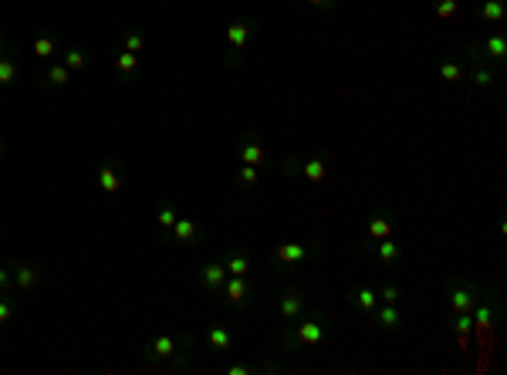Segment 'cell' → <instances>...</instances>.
<instances>
[{"instance_id":"1","label":"cell","mask_w":507,"mask_h":375,"mask_svg":"<svg viewBox=\"0 0 507 375\" xmlns=\"http://www.w3.org/2000/svg\"><path fill=\"white\" fill-rule=\"evenodd\" d=\"M331 335V318L329 315H301L294 322H288L281 331V345L288 351H311L325 345Z\"/></svg>"},{"instance_id":"2","label":"cell","mask_w":507,"mask_h":375,"mask_svg":"<svg viewBox=\"0 0 507 375\" xmlns=\"http://www.w3.org/2000/svg\"><path fill=\"white\" fill-rule=\"evenodd\" d=\"M281 169L288 176H301L304 183H311V186H322L325 176H329V169H331V156L329 152H315V156H308V159H284Z\"/></svg>"},{"instance_id":"3","label":"cell","mask_w":507,"mask_h":375,"mask_svg":"<svg viewBox=\"0 0 507 375\" xmlns=\"http://www.w3.org/2000/svg\"><path fill=\"white\" fill-rule=\"evenodd\" d=\"M481 298V288L470 277H454L447 284V301H450V315H470L474 304Z\"/></svg>"},{"instance_id":"4","label":"cell","mask_w":507,"mask_h":375,"mask_svg":"<svg viewBox=\"0 0 507 375\" xmlns=\"http://www.w3.org/2000/svg\"><path fill=\"white\" fill-rule=\"evenodd\" d=\"M467 51H474V54H481L483 61H490L497 72L507 65V31L504 27H497V31H490L487 38H481V41H474Z\"/></svg>"},{"instance_id":"5","label":"cell","mask_w":507,"mask_h":375,"mask_svg":"<svg viewBox=\"0 0 507 375\" xmlns=\"http://www.w3.org/2000/svg\"><path fill=\"white\" fill-rule=\"evenodd\" d=\"M470 322H474V331H494L501 325V294L497 291L481 294L474 311H470Z\"/></svg>"},{"instance_id":"6","label":"cell","mask_w":507,"mask_h":375,"mask_svg":"<svg viewBox=\"0 0 507 375\" xmlns=\"http://www.w3.org/2000/svg\"><path fill=\"white\" fill-rule=\"evenodd\" d=\"M322 253V244H278L274 247V264L278 267H301L308 260H315Z\"/></svg>"},{"instance_id":"7","label":"cell","mask_w":507,"mask_h":375,"mask_svg":"<svg viewBox=\"0 0 507 375\" xmlns=\"http://www.w3.org/2000/svg\"><path fill=\"white\" fill-rule=\"evenodd\" d=\"M179 351H190V345H183L173 335H156L149 345H146V355L149 358H163V362H176V365H186V358Z\"/></svg>"},{"instance_id":"8","label":"cell","mask_w":507,"mask_h":375,"mask_svg":"<svg viewBox=\"0 0 507 375\" xmlns=\"http://www.w3.org/2000/svg\"><path fill=\"white\" fill-rule=\"evenodd\" d=\"M392 233H396V217H392V210H389V206L372 210V213H369V224H365V237H369V244L385 240V237H392Z\"/></svg>"},{"instance_id":"9","label":"cell","mask_w":507,"mask_h":375,"mask_svg":"<svg viewBox=\"0 0 507 375\" xmlns=\"http://www.w3.org/2000/svg\"><path fill=\"white\" fill-rule=\"evenodd\" d=\"M257 34V24L254 21H233L227 27V48H230V65H237L240 51L251 44V38Z\"/></svg>"},{"instance_id":"10","label":"cell","mask_w":507,"mask_h":375,"mask_svg":"<svg viewBox=\"0 0 507 375\" xmlns=\"http://www.w3.org/2000/svg\"><path fill=\"white\" fill-rule=\"evenodd\" d=\"M237 159H240L244 166H254V169H260V166L271 162V156H267V149L260 146L257 135H244V139L237 142Z\"/></svg>"},{"instance_id":"11","label":"cell","mask_w":507,"mask_h":375,"mask_svg":"<svg viewBox=\"0 0 507 375\" xmlns=\"http://www.w3.org/2000/svg\"><path fill=\"white\" fill-rule=\"evenodd\" d=\"M467 58H470V65H474L467 78H470L477 88H497V81H501V72H497V68H490V65L483 61L481 54H474V51H467Z\"/></svg>"},{"instance_id":"12","label":"cell","mask_w":507,"mask_h":375,"mask_svg":"<svg viewBox=\"0 0 507 375\" xmlns=\"http://www.w3.org/2000/svg\"><path fill=\"white\" fill-rule=\"evenodd\" d=\"M376 257H379V264L385 271H399L406 260L403 253V244L396 240V237H385V240H376Z\"/></svg>"},{"instance_id":"13","label":"cell","mask_w":507,"mask_h":375,"mask_svg":"<svg viewBox=\"0 0 507 375\" xmlns=\"http://www.w3.org/2000/svg\"><path fill=\"white\" fill-rule=\"evenodd\" d=\"M278 311H281V322H294V318H301L304 315V294L301 288H284L278 298Z\"/></svg>"},{"instance_id":"14","label":"cell","mask_w":507,"mask_h":375,"mask_svg":"<svg viewBox=\"0 0 507 375\" xmlns=\"http://www.w3.org/2000/svg\"><path fill=\"white\" fill-rule=\"evenodd\" d=\"M369 322L392 335V331H399V328H403L406 315H403V308H399V304H379V308H376V315H372Z\"/></svg>"},{"instance_id":"15","label":"cell","mask_w":507,"mask_h":375,"mask_svg":"<svg viewBox=\"0 0 507 375\" xmlns=\"http://www.w3.org/2000/svg\"><path fill=\"white\" fill-rule=\"evenodd\" d=\"M349 304H352L355 311H362L365 318H372L376 308H379V291L372 284H362V288H355L352 294H349Z\"/></svg>"},{"instance_id":"16","label":"cell","mask_w":507,"mask_h":375,"mask_svg":"<svg viewBox=\"0 0 507 375\" xmlns=\"http://www.w3.org/2000/svg\"><path fill=\"white\" fill-rule=\"evenodd\" d=\"M477 21L487 27H504L507 24L504 0H481V3H477Z\"/></svg>"},{"instance_id":"17","label":"cell","mask_w":507,"mask_h":375,"mask_svg":"<svg viewBox=\"0 0 507 375\" xmlns=\"http://www.w3.org/2000/svg\"><path fill=\"white\" fill-rule=\"evenodd\" d=\"M220 291H224V298H227L233 308H244V304L251 301V294H254L251 284H247V277H230V274H227V281H224Z\"/></svg>"},{"instance_id":"18","label":"cell","mask_w":507,"mask_h":375,"mask_svg":"<svg viewBox=\"0 0 507 375\" xmlns=\"http://www.w3.org/2000/svg\"><path fill=\"white\" fill-rule=\"evenodd\" d=\"M95 176H99V186L108 193V197L122 193V186H126V183H122V173H119V166H115V162H101Z\"/></svg>"},{"instance_id":"19","label":"cell","mask_w":507,"mask_h":375,"mask_svg":"<svg viewBox=\"0 0 507 375\" xmlns=\"http://www.w3.org/2000/svg\"><path fill=\"white\" fill-rule=\"evenodd\" d=\"M436 75L443 78L447 85H460V81H467V68H463L460 58H440L436 61Z\"/></svg>"},{"instance_id":"20","label":"cell","mask_w":507,"mask_h":375,"mask_svg":"<svg viewBox=\"0 0 507 375\" xmlns=\"http://www.w3.org/2000/svg\"><path fill=\"white\" fill-rule=\"evenodd\" d=\"M224 281H227V267H224L220 260H210V264H203L200 267V284L206 288V291H220Z\"/></svg>"},{"instance_id":"21","label":"cell","mask_w":507,"mask_h":375,"mask_svg":"<svg viewBox=\"0 0 507 375\" xmlns=\"http://www.w3.org/2000/svg\"><path fill=\"white\" fill-rule=\"evenodd\" d=\"M10 271H14V288H17V291H31V288L41 281L38 264H14Z\"/></svg>"},{"instance_id":"22","label":"cell","mask_w":507,"mask_h":375,"mask_svg":"<svg viewBox=\"0 0 507 375\" xmlns=\"http://www.w3.org/2000/svg\"><path fill=\"white\" fill-rule=\"evenodd\" d=\"M169 233H173L176 244H197V240H200V226L193 224L190 217H176V224H173Z\"/></svg>"},{"instance_id":"23","label":"cell","mask_w":507,"mask_h":375,"mask_svg":"<svg viewBox=\"0 0 507 375\" xmlns=\"http://www.w3.org/2000/svg\"><path fill=\"white\" fill-rule=\"evenodd\" d=\"M206 345L217 351V355H220V351H230L233 349V331H230L227 325H213L206 331Z\"/></svg>"},{"instance_id":"24","label":"cell","mask_w":507,"mask_h":375,"mask_svg":"<svg viewBox=\"0 0 507 375\" xmlns=\"http://www.w3.org/2000/svg\"><path fill=\"white\" fill-rule=\"evenodd\" d=\"M58 51H61V44H58V38H54V34H38V38H34V44H31V54H34L38 61H51Z\"/></svg>"},{"instance_id":"25","label":"cell","mask_w":507,"mask_h":375,"mask_svg":"<svg viewBox=\"0 0 507 375\" xmlns=\"http://www.w3.org/2000/svg\"><path fill=\"white\" fill-rule=\"evenodd\" d=\"M224 267H227L230 277H247L251 274V257H247L244 250H230L227 260H224Z\"/></svg>"},{"instance_id":"26","label":"cell","mask_w":507,"mask_h":375,"mask_svg":"<svg viewBox=\"0 0 507 375\" xmlns=\"http://www.w3.org/2000/svg\"><path fill=\"white\" fill-rule=\"evenodd\" d=\"M115 68H119V75L122 78H132L139 72V54H132V51H119L115 54Z\"/></svg>"},{"instance_id":"27","label":"cell","mask_w":507,"mask_h":375,"mask_svg":"<svg viewBox=\"0 0 507 375\" xmlns=\"http://www.w3.org/2000/svg\"><path fill=\"white\" fill-rule=\"evenodd\" d=\"M460 14V0H433V17L436 21H454Z\"/></svg>"},{"instance_id":"28","label":"cell","mask_w":507,"mask_h":375,"mask_svg":"<svg viewBox=\"0 0 507 375\" xmlns=\"http://www.w3.org/2000/svg\"><path fill=\"white\" fill-rule=\"evenodd\" d=\"M21 75V68H17V61L14 58H7V54H0V88H7V85H14Z\"/></svg>"},{"instance_id":"29","label":"cell","mask_w":507,"mask_h":375,"mask_svg":"<svg viewBox=\"0 0 507 375\" xmlns=\"http://www.w3.org/2000/svg\"><path fill=\"white\" fill-rule=\"evenodd\" d=\"M450 325H454V331H456V342H460V345H467V342H470V335H474V322H470V315H454V318H450Z\"/></svg>"},{"instance_id":"30","label":"cell","mask_w":507,"mask_h":375,"mask_svg":"<svg viewBox=\"0 0 507 375\" xmlns=\"http://www.w3.org/2000/svg\"><path fill=\"white\" fill-rule=\"evenodd\" d=\"M68 72H81V68H88V51L81 48H68L65 51V61H61Z\"/></svg>"},{"instance_id":"31","label":"cell","mask_w":507,"mask_h":375,"mask_svg":"<svg viewBox=\"0 0 507 375\" xmlns=\"http://www.w3.org/2000/svg\"><path fill=\"white\" fill-rule=\"evenodd\" d=\"M176 217H179V213L173 210V203H163V206L156 210V224H159V230H163V233H169V230H173Z\"/></svg>"},{"instance_id":"32","label":"cell","mask_w":507,"mask_h":375,"mask_svg":"<svg viewBox=\"0 0 507 375\" xmlns=\"http://www.w3.org/2000/svg\"><path fill=\"white\" fill-rule=\"evenodd\" d=\"M44 78H48V85H54V88H65V85L72 81V72H68L65 65H48Z\"/></svg>"},{"instance_id":"33","label":"cell","mask_w":507,"mask_h":375,"mask_svg":"<svg viewBox=\"0 0 507 375\" xmlns=\"http://www.w3.org/2000/svg\"><path fill=\"white\" fill-rule=\"evenodd\" d=\"M233 183L251 190V186H257V183H260V169H254V166H244V162H240V169L233 173Z\"/></svg>"},{"instance_id":"34","label":"cell","mask_w":507,"mask_h":375,"mask_svg":"<svg viewBox=\"0 0 507 375\" xmlns=\"http://www.w3.org/2000/svg\"><path fill=\"white\" fill-rule=\"evenodd\" d=\"M399 301H403V288H399V281H389V284H382L379 304H399Z\"/></svg>"},{"instance_id":"35","label":"cell","mask_w":507,"mask_h":375,"mask_svg":"<svg viewBox=\"0 0 507 375\" xmlns=\"http://www.w3.org/2000/svg\"><path fill=\"white\" fill-rule=\"evenodd\" d=\"M14 315H17V308H14V301H10V298H0V325H7V322H14Z\"/></svg>"},{"instance_id":"36","label":"cell","mask_w":507,"mask_h":375,"mask_svg":"<svg viewBox=\"0 0 507 375\" xmlns=\"http://www.w3.org/2000/svg\"><path fill=\"white\" fill-rule=\"evenodd\" d=\"M142 48H146V41H142V34H135V31H128V34H126V51H132V54H142Z\"/></svg>"},{"instance_id":"37","label":"cell","mask_w":507,"mask_h":375,"mask_svg":"<svg viewBox=\"0 0 507 375\" xmlns=\"http://www.w3.org/2000/svg\"><path fill=\"white\" fill-rule=\"evenodd\" d=\"M10 284H14V271H10V267H0V291L10 288Z\"/></svg>"},{"instance_id":"38","label":"cell","mask_w":507,"mask_h":375,"mask_svg":"<svg viewBox=\"0 0 507 375\" xmlns=\"http://www.w3.org/2000/svg\"><path fill=\"white\" fill-rule=\"evenodd\" d=\"M311 7H318V10H335L338 7V0H308Z\"/></svg>"},{"instance_id":"39","label":"cell","mask_w":507,"mask_h":375,"mask_svg":"<svg viewBox=\"0 0 507 375\" xmlns=\"http://www.w3.org/2000/svg\"><path fill=\"white\" fill-rule=\"evenodd\" d=\"M0 51H3V38H0Z\"/></svg>"},{"instance_id":"40","label":"cell","mask_w":507,"mask_h":375,"mask_svg":"<svg viewBox=\"0 0 507 375\" xmlns=\"http://www.w3.org/2000/svg\"><path fill=\"white\" fill-rule=\"evenodd\" d=\"M0 152H3V142H0Z\"/></svg>"}]
</instances>
